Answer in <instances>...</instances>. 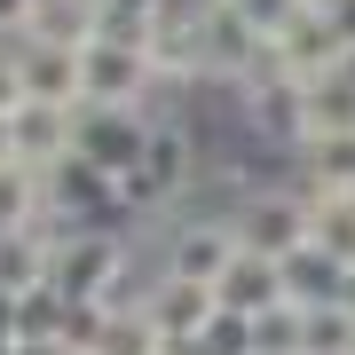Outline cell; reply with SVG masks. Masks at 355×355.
Returning a JSON list of instances; mask_svg holds the SVG:
<instances>
[{"mask_svg":"<svg viewBox=\"0 0 355 355\" xmlns=\"http://www.w3.org/2000/svg\"><path fill=\"white\" fill-rule=\"evenodd\" d=\"M79 79H87L95 111H150L166 95L150 48H142V24H103L87 48H79Z\"/></svg>","mask_w":355,"mask_h":355,"instance_id":"1","label":"cell"},{"mask_svg":"<svg viewBox=\"0 0 355 355\" xmlns=\"http://www.w3.org/2000/svg\"><path fill=\"white\" fill-rule=\"evenodd\" d=\"M229 237L261 261H292L308 245V190L300 182H253L237 205H229Z\"/></svg>","mask_w":355,"mask_h":355,"instance_id":"2","label":"cell"},{"mask_svg":"<svg viewBox=\"0 0 355 355\" xmlns=\"http://www.w3.org/2000/svg\"><path fill=\"white\" fill-rule=\"evenodd\" d=\"M71 150L95 166V174L127 182L142 150H150V111H95V103H79V127H71Z\"/></svg>","mask_w":355,"mask_h":355,"instance_id":"3","label":"cell"},{"mask_svg":"<svg viewBox=\"0 0 355 355\" xmlns=\"http://www.w3.org/2000/svg\"><path fill=\"white\" fill-rule=\"evenodd\" d=\"M229 261H237V237H229V214H174V237H166L158 268L182 284H221Z\"/></svg>","mask_w":355,"mask_h":355,"instance_id":"4","label":"cell"},{"mask_svg":"<svg viewBox=\"0 0 355 355\" xmlns=\"http://www.w3.org/2000/svg\"><path fill=\"white\" fill-rule=\"evenodd\" d=\"M142 316L158 324L166 347H198L205 324L221 316V300H214V284H182V277H166V268H150V300H142Z\"/></svg>","mask_w":355,"mask_h":355,"instance_id":"5","label":"cell"},{"mask_svg":"<svg viewBox=\"0 0 355 355\" xmlns=\"http://www.w3.org/2000/svg\"><path fill=\"white\" fill-rule=\"evenodd\" d=\"M16 79H24V103H48V111H79V103H87V79H79V48L16 40Z\"/></svg>","mask_w":355,"mask_h":355,"instance_id":"6","label":"cell"},{"mask_svg":"<svg viewBox=\"0 0 355 355\" xmlns=\"http://www.w3.org/2000/svg\"><path fill=\"white\" fill-rule=\"evenodd\" d=\"M268 48H277L284 79H300V87H308V79H324L331 64H340V48H347V40L331 32V16H324V8H300L277 40H268Z\"/></svg>","mask_w":355,"mask_h":355,"instance_id":"7","label":"cell"},{"mask_svg":"<svg viewBox=\"0 0 355 355\" xmlns=\"http://www.w3.org/2000/svg\"><path fill=\"white\" fill-rule=\"evenodd\" d=\"M214 300L229 308V316H245V324H253V316H268V308H284V268L237 245V261H229V277L214 284Z\"/></svg>","mask_w":355,"mask_h":355,"instance_id":"8","label":"cell"},{"mask_svg":"<svg viewBox=\"0 0 355 355\" xmlns=\"http://www.w3.org/2000/svg\"><path fill=\"white\" fill-rule=\"evenodd\" d=\"M277 268H284V308H340L347 300V261L316 253V245H300V253L277 261Z\"/></svg>","mask_w":355,"mask_h":355,"instance_id":"9","label":"cell"},{"mask_svg":"<svg viewBox=\"0 0 355 355\" xmlns=\"http://www.w3.org/2000/svg\"><path fill=\"white\" fill-rule=\"evenodd\" d=\"M71 127L79 111H48V103H16V158L32 174H48L55 158H71Z\"/></svg>","mask_w":355,"mask_h":355,"instance_id":"10","label":"cell"},{"mask_svg":"<svg viewBox=\"0 0 355 355\" xmlns=\"http://www.w3.org/2000/svg\"><path fill=\"white\" fill-rule=\"evenodd\" d=\"M292 166H300V190H355V135H316V142H300L292 150Z\"/></svg>","mask_w":355,"mask_h":355,"instance_id":"11","label":"cell"},{"mask_svg":"<svg viewBox=\"0 0 355 355\" xmlns=\"http://www.w3.org/2000/svg\"><path fill=\"white\" fill-rule=\"evenodd\" d=\"M95 32H103V0H40L24 40H48V48H87Z\"/></svg>","mask_w":355,"mask_h":355,"instance_id":"12","label":"cell"},{"mask_svg":"<svg viewBox=\"0 0 355 355\" xmlns=\"http://www.w3.org/2000/svg\"><path fill=\"white\" fill-rule=\"evenodd\" d=\"M308 245L355 268V190H331V198L308 190Z\"/></svg>","mask_w":355,"mask_h":355,"instance_id":"13","label":"cell"},{"mask_svg":"<svg viewBox=\"0 0 355 355\" xmlns=\"http://www.w3.org/2000/svg\"><path fill=\"white\" fill-rule=\"evenodd\" d=\"M316 135H355V87H340V79L300 87V142H316Z\"/></svg>","mask_w":355,"mask_h":355,"instance_id":"14","label":"cell"},{"mask_svg":"<svg viewBox=\"0 0 355 355\" xmlns=\"http://www.w3.org/2000/svg\"><path fill=\"white\" fill-rule=\"evenodd\" d=\"M40 221H48L40 174H32V166H8V174H0V237H32Z\"/></svg>","mask_w":355,"mask_h":355,"instance_id":"15","label":"cell"},{"mask_svg":"<svg viewBox=\"0 0 355 355\" xmlns=\"http://www.w3.org/2000/svg\"><path fill=\"white\" fill-rule=\"evenodd\" d=\"M64 316H71V300L55 284L16 292V347H24V340H64Z\"/></svg>","mask_w":355,"mask_h":355,"instance_id":"16","label":"cell"},{"mask_svg":"<svg viewBox=\"0 0 355 355\" xmlns=\"http://www.w3.org/2000/svg\"><path fill=\"white\" fill-rule=\"evenodd\" d=\"M253 355H300V308H268V316H253Z\"/></svg>","mask_w":355,"mask_h":355,"instance_id":"17","label":"cell"},{"mask_svg":"<svg viewBox=\"0 0 355 355\" xmlns=\"http://www.w3.org/2000/svg\"><path fill=\"white\" fill-rule=\"evenodd\" d=\"M190 355H253V324H245V316H229V308H221V316L205 324V340H198Z\"/></svg>","mask_w":355,"mask_h":355,"instance_id":"18","label":"cell"},{"mask_svg":"<svg viewBox=\"0 0 355 355\" xmlns=\"http://www.w3.org/2000/svg\"><path fill=\"white\" fill-rule=\"evenodd\" d=\"M229 8H237V16H245V24H253V32H261V40H277V32L292 24V16H300V8H308V0H229Z\"/></svg>","mask_w":355,"mask_h":355,"instance_id":"19","label":"cell"},{"mask_svg":"<svg viewBox=\"0 0 355 355\" xmlns=\"http://www.w3.org/2000/svg\"><path fill=\"white\" fill-rule=\"evenodd\" d=\"M32 8L40 0H0V48H16V40L32 32Z\"/></svg>","mask_w":355,"mask_h":355,"instance_id":"20","label":"cell"},{"mask_svg":"<svg viewBox=\"0 0 355 355\" xmlns=\"http://www.w3.org/2000/svg\"><path fill=\"white\" fill-rule=\"evenodd\" d=\"M24 103V79H16V48H0V119Z\"/></svg>","mask_w":355,"mask_h":355,"instance_id":"21","label":"cell"},{"mask_svg":"<svg viewBox=\"0 0 355 355\" xmlns=\"http://www.w3.org/2000/svg\"><path fill=\"white\" fill-rule=\"evenodd\" d=\"M316 8L331 16V32H340V40H347V48H355V0H316Z\"/></svg>","mask_w":355,"mask_h":355,"instance_id":"22","label":"cell"},{"mask_svg":"<svg viewBox=\"0 0 355 355\" xmlns=\"http://www.w3.org/2000/svg\"><path fill=\"white\" fill-rule=\"evenodd\" d=\"M16 347V292H0V355Z\"/></svg>","mask_w":355,"mask_h":355,"instance_id":"23","label":"cell"},{"mask_svg":"<svg viewBox=\"0 0 355 355\" xmlns=\"http://www.w3.org/2000/svg\"><path fill=\"white\" fill-rule=\"evenodd\" d=\"M8 166H24V158H16V111L0 119V174H8Z\"/></svg>","mask_w":355,"mask_h":355,"instance_id":"24","label":"cell"},{"mask_svg":"<svg viewBox=\"0 0 355 355\" xmlns=\"http://www.w3.org/2000/svg\"><path fill=\"white\" fill-rule=\"evenodd\" d=\"M324 79H340V87H355V48H340V64H331Z\"/></svg>","mask_w":355,"mask_h":355,"instance_id":"25","label":"cell"},{"mask_svg":"<svg viewBox=\"0 0 355 355\" xmlns=\"http://www.w3.org/2000/svg\"><path fill=\"white\" fill-rule=\"evenodd\" d=\"M16 355H64V347H55V340H24V347H16Z\"/></svg>","mask_w":355,"mask_h":355,"instance_id":"26","label":"cell"}]
</instances>
